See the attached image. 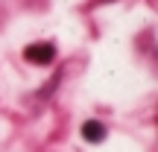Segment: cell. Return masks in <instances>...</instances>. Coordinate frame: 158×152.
<instances>
[{
  "label": "cell",
  "mask_w": 158,
  "mask_h": 152,
  "mask_svg": "<svg viewBox=\"0 0 158 152\" xmlns=\"http://www.w3.org/2000/svg\"><path fill=\"white\" fill-rule=\"evenodd\" d=\"M53 56H56V47L47 44V41H44V44H29L27 50H23V59L32 62V64H50Z\"/></svg>",
  "instance_id": "6da1fadb"
},
{
  "label": "cell",
  "mask_w": 158,
  "mask_h": 152,
  "mask_svg": "<svg viewBox=\"0 0 158 152\" xmlns=\"http://www.w3.org/2000/svg\"><path fill=\"white\" fill-rule=\"evenodd\" d=\"M82 138H85L88 143L106 141V126H102L100 120H88V123H82Z\"/></svg>",
  "instance_id": "7a4b0ae2"
},
{
  "label": "cell",
  "mask_w": 158,
  "mask_h": 152,
  "mask_svg": "<svg viewBox=\"0 0 158 152\" xmlns=\"http://www.w3.org/2000/svg\"><path fill=\"white\" fill-rule=\"evenodd\" d=\"M106 3H111V0H106Z\"/></svg>",
  "instance_id": "3957f363"
}]
</instances>
